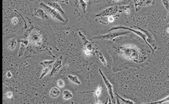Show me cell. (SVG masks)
Instances as JSON below:
<instances>
[{
  "mask_svg": "<svg viewBox=\"0 0 169 104\" xmlns=\"http://www.w3.org/2000/svg\"><path fill=\"white\" fill-rule=\"evenodd\" d=\"M72 92L69 90H65L63 92V98L65 100H68L73 97Z\"/></svg>",
  "mask_w": 169,
  "mask_h": 104,
  "instance_id": "18",
  "label": "cell"
},
{
  "mask_svg": "<svg viewBox=\"0 0 169 104\" xmlns=\"http://www.w3.org/2000/svg\"><path fill=\"white\" fill-rule=\"evenodd\" d=\"M129 31L124 32H109V33L105 35L99 36L97 37H94V39H102V40H113L117 37L125 35L129 33Z\"/></svg>",
  "mask_w": 169,
  "mask_h": 104,
  "instance_id": "5",
  "label": "cell"
},
{
  "mask_svg": "<svg viewBox=\"0 0 169 104\" xmlns=\"http://www.w3.org/2000/svg\"><path fill=\"white\" fill-rule=\"evenodd\" d=\"M79 3L81 6L82 9L84 13L86 12V9H87V3L84 1V0H79Z\"/></svg>",
  "mask_w": 169,
  "mask_h": 104,
  "instance_id": "24",
  "label": "cell"
},
{
  "mask_svg": "<svg viewBox=\"0 0 169 104\" xmlns=\"http://www.w3.org/2000/svg\"><path fill=\"white\" fill-rule=\"evenodd\" d=\"M63 56H61L60 57L57 59L53 64L52 69L51 70L49 76L51 77L54 76L55 74L57 73L62 68L63 65Z\"/></svg>",
  "mask_w": 169,
  "mask_h": 104,
  "instance_id": "8",
  "label": "cell"
},
{
  "mask_svg": "<svg viewBox=\"0 0 169 104\" xmlns=\"http://www.w3.org/2000/svg\"><path fill=\"white\" fill-rule=\"evenodd\" d=\"M47 4L58 12L62 13V14H64V11H63L62 7L57 2H49L47 3Z\"/></svg>",
  "mask_w": 169,
  "mask_h": 104,
  "instance_id": "13",
  "label": "cell"
},
{
  "mask_svg": "<svg viewBox=\"0 0 169 104\" xmlns=\"http://www.w3.org/2000/svg\"><path fill=\"white\" fill-rule=\"evenodd\" d=\"M99 72L101 74V76L102 77V80H104V84H105V86L106 87L108 92L109 93V96H110V98L111 100H112V103L116 104L112 85V84L110 83L109 80H108L106 77H105V76L103 73L101 69H99Z\"/></svg>",
  "mask_w": 169,
  "mask_h": 104,
  "instance_id": "6",
  "label": "cell"
},
{
  "mask_svg": "<svg viewBox=\"0 0 169 104\" xmlns=\"http://www.w3.org/2000/svg\"><path fill=\"white\" fill-rule=\"evenodd\" d=\"M161 1L164 5V7H165L167 11H168L169 14V0H161Z\"/></svg>",
  "mask_w": 169,
  "mask_h": 104,
  "instance_id": "25",
  "label": "cell"
},
{
  "mask_svg": "<svg viewBox=\"0 0 169 104\" xmlns=\"http://www.w3.org/2000/svg\"><path fill=\"white\" fill-rule=\"evenodd\" d=\"M56 1L60 2V3H64L66 4H68L69 0H55Z\"/></svg>",
  "mask_w": 169,
  "mask_h": 104,
  "instance_id": "29",
  "label": "cell"
},
{
  "mask_svg": "<svg viewBox=\"0 0 169 104\" xmlns=\"http://www.w3.org/2000/svg\"><path fill=\"white\" fill-rule=\"evenodd\" d=\"M113 1H115V2H116V3H118V2H120V1H123V0H113Z\"/></svg>",
  "mask_w": 169,
  "mask_h": 104,
  "instance_id": "34",
  "label": "cell"
},
{
  "mask_svg": "<svg viewBox=\"0 0 169 104\" xmlns=\"http://www.w3.org/2000/svg\"><path fill=\"white\" fill-rule=\"evenodd\" d=\"M78 33H79V36H80V38H81L83 44L85 46V50L89 51L90 52L93 51V47L90 42L88 40L85 36H84V34H83L81 31H79Z\"/></svg>",
  "mask_w": 169,
  "mask_h": 104,
  "instance_id": "11",
  "label": "cell"
},
{
  "mask_svg": "<svg viewBox=\"0 0 169 104\" xmlns=\"http://www.w3.org/2000/svg\"><path fill=\"white\" fill-rule=\"evenodd\" d=\"M5 96L8 99H11L13 97V93L11 91H9L5 94Z\"/></svg>",
  "mask_w": 169,
  "mask_h": 104,
  "instance_id": "27",
  "label": "cell"
},
{
  "mask_svg": "<svg viewBox=\"0 0 169 104\" xmlns=\"http://www.w3.org/2000/svg\"><path fill=\"white\" fill-rule=\"evenodd\" d=\"M34 16L44 20H48L49 16L43 9L41 8H36L34 10Z\"/></svg>",
  "mask_w": 169,
  "mask_h": 104,
  "instance_id": "9",
  "label": "cell"
},
{
  "mask_svg": "<svg viewBox=\"0 0 169 104\" xmlns=\"http://www.w3.org/2000/svg\"><path fill=\"white\" fill-rule=\"evenodd\" d=\"M95 53L97 55V57H98L99 59L100 60V61L102 63V64L104 65H106L107 63L105 60V58L104 57V56L102 55V54L101 53L100 51H99L98 49H96L95 51Z\"/></svg>",
  "mask_w": 169,
  "mask_h": 104,
  "instance_id": "17",
  "label": "cell"
},
{
  "mask_svg": "<svg viewBox=\"0 0 169 104\" xmlns=\"http://www.w3.org/2000/svg\"><path fill=\"white\" fill-rule=\"evenodd\" d=\"M119 51L122 55L127 59H130L132 60H138V56L140 53L139 49L132 46H121L118 48Z\"/></svg>",
  "mask_w": 169,
  "mask_h": 104,
  "instance_id": "2",
  "label": "cell"
},
{
  "mask_svg": "<svg viewBox=\"0 0 169 104\" xmlns=\"http://www.w3.org/2000/svg\"><path fill=\"white\" fill-rule=\"evenodd\" d=\"M57 85L60 88H63L64 87L65 83L62 80H59L57 81Z\"/></svg>",
  "mask_w": 169,
  "mask_h": 104,
  "instance_id": "26",
  "label": "cell"
},
{
  "mask_svg": "<svg viewBox=\"0 0 169 104\" xmlns=\"http://www.w3.org/2000/svg\"><path fill=\"white\" fill-rule=\"evenodd\" d=\"M114 17L113 16H109L108 18V20L110 22H112L113 21H114Z\"/></svg>",
  "mask_w": 169,
  "mask_h": 104,
  "instance_id": "32",
  "label": "cell"
},
{
  "mask_svg": "<svg viewBox=\"0 0 169 104\" xmlns=\"http://www.w3.org/2000/svg\"><path fill=\"white\" fill-rule=\"evenodd\" d=\"M102 102L101 101V100H97L96 104H102Z\"/></svg>",
  "mask_w": 169,
  "mask_h": 104,
  "instance_id": "33",
  "label": "cell"
},
{
  "mask_svg": "<svg viewBox=\"0 0 169 104\" xmlns=\"http://www.w3.org/2000/svg\"><path fill=\"white\" fill-rule=\"evenodd\" d=\"M73 1L75 4V6L77 7H79V0H73Z\"/></svg>",
  "mask_w": 169,
  "mask_h": 104,
  "instance_id": "31",
  "label": "cell"
},
{
  "mask_svg": "<svg viewBox=\"0 0 169 104\" xmlns=\"http://www.w3.org/2000/svg\"><path fill=\"white\" fill-rule=\"evenodd\" d=\"M129 30V31H132V32L134 34L138 36L139 37L142 38L145 41L146 43V39H147L146 36L145 34H144V33L142 32V31L140 30H135L134 29H131L130 28L128 27H126V26H115L114 27L112 28L110 30H109L108 32H109L113 31V30Z\"/></svg>",
  "mask_w": 169,
  "mask_h": 104,
  "instance_id": "7",
  "label": "cell"
},
{
  "mask_svg": "<svg viewBox=\"0 0 169 104\" xmlns=\"http://www.w3.org/2000/svg\"><path fill=\"white\" fill-rule=\"evenodd\" d=\"M168 78H169V75H168Z\"/></svg>",
  "mask_w": 169,
  "mask_h": 104,
  "instance_id": "37",
  "label": "cell"
},
{
  "mask_svg": "<svg viewBox=\"0 0 169 104\" xmlns=\"http://www.w3.org/2000/svg\"><path fill=\"white\" fill-rule=\"evenodd\" d=\"M18 22H19V20L17 17H14L11 20V22H12V24L14 25L17 24L18 23Z\"/></svg>",
  "mask_w": 169,
  "mask_h": 104,
  "instance_id": "28",
  "label": "cell"
},
{
  "mask_svg": "<svg viewBox=\"0 0 169 104\" xmlns=\"http://www.w3.org/2000/svg\"><path fill=\"white\" fill-rule=\"evenodd\" d=\"M6 76L8 78H11L12 77V73L10 71H8L7 72Z\"/></svg>",
  "mask_w": 169,
  "mask_h": 104,
  "instance_id": "30",
  "label": "cell"
},
{
  "mask_svg": "<svg viewBox=\"0 0 169 104\" xmlns=\"http://www.w3.org/2000/svg\"><path fill=\"white\" fill-rule=\"evenodd\" d=\"M102 90V85H100V86H99L98 87L96 90L94 91H91V92H94V97H95V99H96V101L98 100H97V99H98V98L99 97H100V95H101Z\"/></svg>",
  "mask_w": 169,
  "mask_h": 104,
  "instance_id": "19",
  "label": "cell"
},
{
  "mask_svg": "<svg viewBox=\"0 0 169 104\" xmlns=\"http://www.w3.org/2000/svg\"><path fill=\"white\" fill-rule=\"evenodd\" d=\"M55 62L54 60H45L44 61L40 63L41 65H42L43 67H46L50 66Z\"/></svg>",
  "mask_w": 169,
  "mask_h": 104,
  "instance_id": "22",
  "label": "cell"
},
{
  "mask_svg": "<svg viewBox=\"0 0 169 104\" xmlns=\"http://www.w3.org/2000/svg\"><path fill=\"white\" fill-rule=\"evenodd\" d=\"M40 6L43 8V9L46 11V12L52 18L55 19L63 23H66L65 20L62 17L58 11H56L55 9L43 3H40Z\"/></svg>",
  "mask_w": 169,
  "mask_h": 104,
  "instance_id": "3",
  "label": "cell"
},
{
  "mask_svg": "<svg viewBox=\"0 0 169 104\" xmlns=\"http://www.w3.org/2000/svg\"><path fill=\"white\" fill-rule=\"evenodd\" d=\"M17 41L15 38H12L9 39L7 43V46L11 50H14L15 49L17 46Z\"/></svg>",
  "mask_w": 169,
  "mask_h": 104,
  "instance_id": "14",
  "label": "cell"
},
{
  "mask_svg": "<svg viewBox=\"0 0 169 104\" xmlns=\"http://www.w3.org/2000/svg\"><path fill=\"white\" fill-rule=\"evenodd\" d=\"M153 3V0H140L138 3L135 5L136 11L138 12L142 8L151 5Z\"/></svg>",
  "mask_w": 169,
  "mask_h": 104,
  "instance_id": "10",
  "label": "cell"
},
{
  "mask_svg": "<svg viewBox=\"0 0 169 104\" xmlns=\"http://www.w3.org/2000/svg\"><path fill=\"white\" fill-rule=\"evenodd\" d=\"M116 95L117 96V97H118L121 101H122L123 103L126 104H135V102H134L132 100H130V99H125L124 98H122L118 94H116Z\"/></svg>",
  "mask_w": 169,
  "mask_h": 104,
  "instance_id": "21",
  "label": "cell"
},
{
  "mask_svg": "<svg viewBox=\"0 0 169 104\" xmlns=\"http://www.w3.org/2000/svg\"><path fill=\"white\" fill-rule=\"evenodd\" d=\"M84 1H85V2H86V3H87V1H89V0H84Z\"/></svg>",
  "mask_w": 169,
  "mask_h": 104,
  "instance_id": "36",
  "label": "cell"
},
{
  "mask_svg": "<svg viewBox=\"0 0 169 104\" xmlns=\"http://www.w3.org/2000/svg\"><path fill=\"white\" fill-rule=\"evenodd\" d=\"M169 102V95L168 96H167L166 98L162 99V100H159L158 101L155 102H152V103H150L151 104H164V103H166Z\"/></svg>",
  "mask_w": 169,
  "mask_h": 104,
  "instance_id": "23",
  "label": "cell"
},
{
  "mask_svg": "<svg viewBox=\"0 0 169 104\" xmlns=\"http://www.w3.org/2000/svg\"><path fill=\"white\" fill-rule=\"evenodd\" d=\"M61 94V91L57 87H53L49 91V95L51 98L55 99L58 97Z\"/></svg>",
  "mask_w": 169,
  "mask_h": 104,
  "instance_id": "15",
  "label": "cell"
},
{
  "mask_svg": "<svg viewBox=\"0 0 169 104\" xmlns=\"http://www.w3.org/2000/svg\"><path fill=\"white\" fill-rule=\"evenodd\" d=\"M20 42H21V46H20V48L19 51V55H18L19 57H21V56H23L24 51H25L26 47L29 43L28 41L26 40L20 41Z\"/></svg>",
  "mask_w": 169,
  "mask_h": 104,
  "instance_id": "12",
  "label": "cell"
},
{
  "mask_svg": "<svg viewBox=\"0 0 169 104\" xmlns=\"http://www.w3.org/2000/svg\"><path fill=\"white\" fill-rule=\"evenodd\" d=\"M167 31L168 32V33H169V28H167Z\"/></svg>",
  "mask_w": 169,
  "mask_h": 104,
  "instance_id": "35",
  "label": "cell"
},
{
  "mask_svg": "<svg viewBox=\"0 0 169 104\" xmlns=\"http://www.w3.org/2000/svg\"><path fill=\"white\" fill-rule=\"evenodd\" d=\"M134 27L139 29V30L142 31V32L144 33V34H145L146 37H147L146 43L151 49L152 54H153L154 52H155V51L157 49V47L155 38L152 35V34L150 32H149L148 30H145L144 29H142V28L140 27H138L137 26H134Z\"/></svg>",
  "mask_w": 169,
  "mask_h": 104,
  "instance_id": "4",
  "label": "cell"
},
{
  "mask_svg": "<svg viewBox=\"0 0 169 104\" xmlns=\"http://www.w3.org/2000/svg\"><path fill=\"white\" fill-rule=\"evenodd\" d=\"M129 7L127 6H116L107 8L101 13L96 14V17H104V16H118L120 13L125 11Z\"/></svg>",
  "mask_w": 169,
  "mask_h": 104,
  "instance_id": "1",
  "label": "cell"
},
{
  "mask_svg": "<svg viewBox=\"0 0 169 104\" xmlns=\"http://www.w3.org/2000/svg\"><path fill=\"white\" fill-rule=\"evenodd\" d=\"M49 71H50V68H49V67L48 66L46 67H44L43 69L42 70V72L41 73V76L39 77V80H41L42 78H43L45 76L47 75L49 73Z\"/></svg>",
  "mask_w": 169,
  "mask_h": 104,
  "instance_id": "20",
  "label": "cell"
},
{
  "mask_svg": "<svg viewBox=\"0 0 169 104\" xmlns=\"http://www.w3.org/2000/svg\"><path fill=\"white\" fill-rule=\"evenodd\" d=\"M67 78L73 83L75 84L76 85H80V84H81V82L79 80L78 77L77 76L73 75H68L67 76Z\"/></svg>",
  "mask_w": 169,
  "mask_h": 104,
  "instance_id": "16",
  "label": "cell"
}]
</instances>
